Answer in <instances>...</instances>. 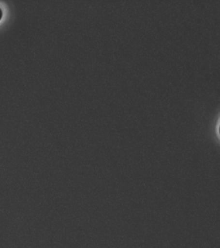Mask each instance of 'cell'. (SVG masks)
Here are the masks:
<instances>
[{
  "label": "cell",
  "instance_id": "1",
  "mask_svg": "<svg viewBox=\"0 0 220 248\" xmlns=\"http://www.w3.org/2000/svg\"><path fill=\"white\" fill-rule=\"evenodd\" d=\"M3 17V11L1 10V8H0V21L2 19Z\"/></svg>",
  "mask_w": 220,
  "mask_h": 248
}]
</instances>
